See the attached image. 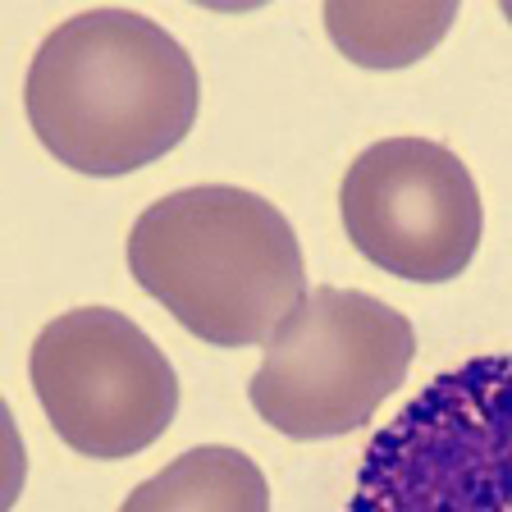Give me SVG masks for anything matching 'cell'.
<instances>
[{"label":"cell","mask_w":512,"mask_h":512,"mask_svg":"<svg viewBox=\"0 0 512 512\" xmlns=\"http://www.w3.org/2000/svg\"><path fill=\"white\" fill-rule=\"evenodd\" d=\"M128 270L183 330L215 348L270 343L307 298L293 224L234 183H197L151 202L128 229Z\"/></svg>","instance_id":"obj_2"},{"label":"cell","mask_w":512,"mask_h":512,"mask_svg":"<svg viewBox=\"0 0 512 512\" xmlns=\"http://www.w3.org/2000/svg\"><path fill=\"white\" fill-rule=\"evenodd\" d=\"M119 512H270V480L247 453L206 444L142 480Z\"/></svg>","instance_id":"obj_7"},{"label":"cell","mask_w":512,"mask_h":512,"mask_svg":"<svg viewBox=\"0 0 512 512\" xmlns=\"http://www.w3.org/2000/svg\"><path fill=\"white\" fill-rule=\"evenodd\" d=\"M503 19H508V23H512V5H503Z\"/></svg>","instance_id":"obj_9"},{"label":"cell","mask_w":512,"mask_h":512,"mask_svg":"<svg viewBox=\"0 0 512 512\" xmlns=\"http://www.w3.org/2000/svg\"><path fill=\"white\" fill-rule=\"evenodd\" d=\"M28 380L51 430L83 458L119 462L151 448L179 412V375L138 320L78 307L46 320Z\"/></svg>","instance_id":"obj_5"},{"label":"cell","mask_w":512,"mask_h":512,"mask_svg":"<svg viewBox=\"0 0 512 512\" xmlns=\"http://www.w3.org/2000/svg\"><path fill=\"white\" fill-rule=\"evenodd\" d=\"M343 234L384 275L458 279L476 261L485 206L458 151L430 138H384L357 151L339 188Z\"/></svg>","instance_id":"obj_6"},{"label":"cell","mask_w":512,"mask_h":512,"mask_svg":"<svg viewBox=\"0 0 512 512\" xmlns=\"http://www.w3.org/2000/svg\"><path fill=\"white\" fill-rule=\"evenodd\" d=\"M202 78L170 28L138 10H83L46 32L23 110L60 165L92 179L133 174L197 124Z\"/></svg>","instance_id":"obj_1"},{"label":"cell","mask_w":512,"mask_h":512,"mask_svg":"<svg viewBox=\"0 0 512 512\" xmlns=\"http://www.w3.org/2000/svg\"><path fill=\"white\" fill-rule=\"evenodd\" d=\"M330 42L366 69H403L430 55L458 19V5H325Z\"/></svg>","instance_id":"obj_8"},{"label":"cell","mask_w":512,"mask_h":512,"mask_svg":"<svg viewBox=\"0 0 512 512\" xmlns=\"http://www.w3.org/2000/svg\"><path fill=\"white\" fill-rule=\"evenodd\" d=\"M412 357L416 330L403 311L362 288L320 284L270 334L247 398L288 439L352 435L403 389Z\"/></svg>","instance_id":"obj_4"},{"label":"cell","mask_w":512,"mask_h":512,"mask_svg":"<svg viewBox=\"0 0 512 512\" xmlns=\"http://www.w3.org/2000/svg\"><path fill=\"white\" fill-rule=\"evenodd\" d=\"M352 512H512V352L435 375L371 439Z\"/></svg>","instance_id":"obj_3"}]
</instances>
